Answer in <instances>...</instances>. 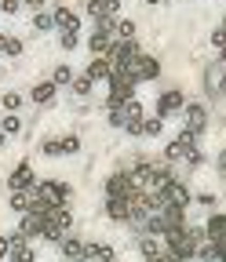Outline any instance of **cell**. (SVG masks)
Wrapping results in <instances>:
<instances>
[{"mask_svg": "<svg viewBox=\"0 0 226 262\" xmlns=\"http://www.w3.org/2000/svg\"><path fill=\"white\" fill-rule=\"evenodd\" d=\"M48 222H55L62 233H73V211H70V208H51Z\"/></svg>", "mask_w": 226, "mask_h": 262, "instance_id": "20", "label": "cell"}, {"mask_svg": "<svg viewBox=\"0 0 226 262\" xmlns=\"http://www.w3.org/2000/svg\"><path fill=\"white\" fill-rule=\"evenodd\" d=\"M70 262H80V258H70Z\"/></svg>", "mask_w": 226, "mask_h": 262, "instance_id": "45", "label": "cell"}, {"mask_svg": "<svg viewBox=\"0 0 226 262\" xmlns=\"http://www.w3.org/2000/svg\"><path fill=\"white\" fill-rule=\"evenodd\" d=\"M80 11H88V18H91V22H95V18H102V0H84Z\"/></svg>", "mask_w": 226, "mask_h": 262, "instance_id": "33", "label": "cell"}, {"mask_svg": "<svg viewBox=\"0 0 226 262\" xmlns=\"http://www.w3.org/2000/svg\"><path fill=\"white\" fill-rule=\"evenodd\" d=\"M51 15H55V29H58V33H80V15H77L73 8L55 4Z\"/></svg>", "mask_w": 226, "mask_h": 262, "instance_id": "7", "label": "cell"}, {"mask_svg": "<svg viewBox=\"0 0 226 262\" xmlns=\"http://www.w3.org/2000/svg\"><path fill=\"white\" fill-rule=\"evenodd\" d=\"M204 237H208L212 244H222V248H226V211H212V215H208Z\"/></svg>", "mask_w": 226, "mask_h": 262, "instance_id": "10", "label": "cell"}, {"mask_svg": "<svg viewBox=\"0 0 226 262\" xmlns=\"http://www.w3.org/2000/svg\"><path fill=\"white\" fill-rule=\"evenodd\" d=\"M113 33H99V29H91V37H88V51H91V58H106L110 55V48H113Z\"/></svg>", "mask_w": 226, "mask_h": 262, "instance_id": "11", "label": "cell"}, {"mask_svg": "<svg viewBox=\"0 0 226 262\" xmlns=\"http://www.w3.org/2000/svg\"><path fill=\"white\" fill-rule=\"evenodd\" d=\"M165 196H168V204H172V208H182V211L193 204V189H190L182 179H172V182L165 186Z\"/></svg>", "mask_w": 226, "mask_h": 262, "instance_id": "6", "label": "cell"}, {"mask_svg": "<svg viewBox=\"0 0 226 262\" xmlns=\"http://www.w3.org/2000/svg\"><path fill=\"white\" fill-rule=\"evenodd\" d=\"M80 73H88L91 84H95V80H110L113 66H110V58H91V62H88V70H80Z\"/></svg>", "mask_w": 226, "mask_h": 262, "instance_id": "17", "label": "cell"}, {"mask_svg": "<svg viewBox=\"0 0 226 262\" xmlns=\"http://www.w3.org/2000/svg\"><path fill=\"white\" fill-rule=\"evenodd\" d=\"M33 29H37V33H51V29H55V15H51V11H37V15H33Z\"/></svg>", "mask_w": 226, "mask_h": 262, "instance_id": "25", "label": "cell"}, {"mask_svg": "<svg viewBox=\"0 0 226 262\" xmlns=\"http://www.w3.org/2000/svg\"><path fill=\"white\" fill-rule=\"evenodd\" d=\"M8 146V135H4V131H0V149H4Z\"/></svg>", "mask_w": 226, "mask_h": 262, "instance_id": "42", "label": "cell"}, {"mask_svg": "<svg viewBox=\"0 0 226 262\" xmlns=\"http://www.w3.org/2000/svg\"><path fill=\"white\" fill-rule=\"evenodd\" d=\"M40 153H44L48 160L62 157V139H44V142H40Z\"/></svg>", "mask_w": 226, "mask_h": 262, "instance_id": "29", "label": "cell"}, {"mask_svg": "<svg viewBox=\"0 0 226 262\" xmlns=\"http://www.w3.org/2000/svg\"><path fill=\"white\" fill-rule=\"evenodd\" d=\"M58 48L62 51H77L80 48V33H58Z\"/></svg>", "mask_w": 226, "mask_h": 262, "instance_id": "31", "label": "cell"}, {"mask_svg": "<svg viewBox=\"0 0 226 262\" xmlns=\"http://www.w3.org/2000/svg\"><path fill=\"white\" fill-rule=\"evenodd\" d=\"M22 8H29V11H48V0H22Z\"/></svg>", "mask_w": 226, "mask_h": 262, "instance_id": "38", "label": "cell"}, {"mask_svg": "<svg viewBox=\"0 0 226 262\" xmlns=\"http://www.w3.org/2000/svg\"><path fill=\"white\" fill-rule=\"evenodd\" d=\"M128 193H135V189H132V175H128V168L120 164V168L106 179V196H128Z\"/></svg>", "mask_w": 226, "mask_h": 262, "instance_id": "9", "label": "cell"}, {"mask_svg": "<svg viewBox=\"0 0 226 262\" xmlns=\"http://www.w3.org/2000/svg\"><path fill=\"white\" fill-rule=\"evenodd\" d=\"M117 255H113V248L106 244V241H95V244H88L84 248V258L80 262H113Z\"/></svg>", "mask_w": 226, "mask_h": 262, "instance_id": "15", "label": "cell"}, {"mask_svg": "<svg viewBox=\"0 0 226 262\" xmlns=\"http://www.w3.org/2000/svg\"><path fill=\"white\" fill-rule=\"evenodd\" d=\"M8 208L18 211V215H26L29 211V193H8Z\"/></svg>", "mask_w": 226, "mask_h": 262, "instance_id": "26", "label": "cell"}, {"mask_svg": "<svg viewBox=\"0 0 226 262\" xmlns=\"http://www.w3.org/2000/svg\"><path fill=\"white\" fill-rule=\"evenodd\" d=\"M91 88H95V84H91V77H88V73H77V77H73V84H70L73 98H88V95H91Z\"/></svg>", "mask_w": 226, "mask_h": 262, "instance_id": "23", "label": "cell"}, {"mask_svg": "<svg viewBox=\"0 0 226 262\" xmlns=\"http://www.w3.org/2000/svg\"><path fill=\"white\" fill-rule=\"evenodd\" d=\"M219 29H222V33H226V15H222V26H219Z\"/></svg>", "mask_w": 226, "mask_h": 262, "instance_id": "44", "label": "cell"}, {"mask_svg": "<svg viewBox=\"0 0 226 262\" xmlns=\"http://www.w3.org/2000/svg\"><path fill=\"white\" fill-rule=\"evenodd\" d=\"M37 189L48 196L55 208H70V196H73L70 182H62V179H40V186H37Z\"/></svg>", "mask_w": 226, "mask_h": 262, "instance_id": "5", "label": "cell"}, {"mask_svg": "<svg viewBox=\"0 0 226 262\" xmlns=\"http://www.w3.org/2000/svg\"><path fill=\"white\" fill-rule=\"evenodd\" d=\"M182 117H186V124H182V127H190L193 135H201V139H204V127H208V106L201 102V98H186Z\"/></svg>", "mask_w": 226, "mask_h": 262, "instance_id": "4", "label": "cell"}, {"mask_svg": "<svg viewBox=\"0 0 226 262\" xmlns=\"http://www.w3.org/2000/svg\"><path fill=\"white\" fill-rule=\"evenodd\" d=\"M132 73H135V80L142 84V80H157L160 77V62H157V55H139L135 62H132Z\"/></svg>", "mask_w": 226, "mask_h": 262, "instance_id": "8", "label": "cell"}, {"mask_svg": "<svg viewBox=\"0 0 226 262\" xmlns=\"http://www.w3.org/2000/svg\"><path fill=\"white\" fill-rule=\"evenodd\" d=\"M40 229H44V215H33V211H26V215H18V233H22L26 241H33V237H40Z\"/></svg>", "mask_w": 226, "mask_h": 262, "instance_id": "13", "label": "cell"}, {"mask_svg": "<svg viewBox=\"0 0 226 262\" xmlns=\"http://www.w3.org/2000/svg\"><path fill=\"white\" fill-rule=\"evenodd\" d=\"M80 153V135H62V157H77Z\"/></svg>", "mask_w": 226, "mask_h": 262, "instance_id": "30", "label": "cell"}, {"mask_svg": "<svg viewBox=\"0 0 226 262\" xmlns=\"http://www.w3.org/2000/svg\"><path fill=\"white\" fill-rule=\"evenodd\" d=\"M142 4H150V8H157V4H160V0H142Z\"/></svg>", "mask_w": 226, "mask_h": 262, "instance_id": "43", "label": "cell"}, {"mask_svg": "<svg viewBox=\"0 0 226 262\" xmlns=\"http://www.w3.org/2000/svg\"><path fill=\"white\" fill-rule=\"evenodd\" d=\"M160 131H165V120H160V117H150V120L142 124V135H146V139H160Z\"/></svg>", "mask_w": 226, "mask_h": 262, "instance_id": "28", "label": "cell"}, {"mask_svg": "<svg viewBox=\"0 0 226 262\" xmlns=\"http://www.w3.org/2000/svg\"><path fill=\"white\" fill-rule=\"evenodd\" d=\"M11 255V241H8V233H0V262H4Z\"/></svg>", "mask_w": 226, "mask_h": 262, "instance_id": "40", "label": "cell"}, {"mask_svg": "<svg viewBox=\"0 0 226 262\" xmlns=\"http://www.w3.org/2000/svg\"><path fill=\"white\" fill-rule=\"evenodd\" d=\"M186 110V95H182V88H165L157 95V113L153 117H160V120H168V117H175V113H182Z\"/></svg>", "mask_w": 226, "mask_h": 262, "instance_id": "3", "label": "cell"}, {"mask_svg": "<svg viewBox=\"0 0 226 262\" xmlns=\"http://www.w3.org/2000/svg\"><path fill=\"white\" fill-rule=\"evenodd\" d=\"M22 106H26V95H18V91L0 95V110H4V113H18Z\"/></svg>", "mask_w": 226, "mask_h": 262, "instance_id": "22", "label": "cell"}, {"mask_svg": "<svg viewBox=\"0 0 226 262\" xmlns=\"http://www.w3.org/2000/svg\"><path fill=\"white\" fill-rule=\"evenodd\" d=\"M37 186H40V179L29 168V160H18L11 168V175H8V193H33Z\"/></svg>", "mask_w": 226, "mask_h": 262, "instance_id": "2", "label": "cell"}, {"mask_svg": "<svg viewBox=\"0 0 226 262\" xmlns=\"http://www.w3.org/2000/svg\"><path fill=\"white\" fill-rule=\"evenodd\" d=\"M0 131H4L8 139H15V135H26V124H22L18 113H4L0 117Z\"/></svg>", "mask_w": 226, "mask_h": 262, "instance_id": "19", "label": "cell"}, {"mask_svg": "<svg viewBox=\"0 0 226 262\" xmlns=\"http://www.w3.org/2000/svg\"><path fill=\"white\" fill-rule=\"evenodd\" d=\"M182 160H186V168H190V171H193V168H201V164H204V153H201V146L186 149V153H182Z\"/></svg>", "mask_w": 226, "mask_h": 262, "instance_id": "32", "label": "cell"}, {"mask_svg": "<svg viewBox=\"0 0 226 262\" xmlns=\"http://www.w3.org/2000/svg\"><path fill=\"white\" fill-rule=\"evenodd\" d=\"M160 251H165V241H160V237H139V255L142 258H153Z\"/></svg>", "mask_w": 226, "mask_h": 262, "instance_id": "21", "label": "cell"}, {"mask_svg": "<svg viewBox=\"0 0 226 262\" xmlns=\"http://www.w3.org/2000/svg\"><path fill=\"white\" fill-rule=\"evenodd\" d=\"M215 171H219V175H222V179H226V149H222V153H219V157H215Z\"/></svg>", "mask_w": 226, "mask_h": 262, "instance_id": "41", "label": "cell"}, {"mask_svg": "<svg viewBox=\"0 0 226 262\" xmlns=\"http://www.w3.org/2000/svg\"><path fill=\"white\" fill-rule=\"evenodd\" d=\"M0 11H4V15H18L22 11V0H0Z\"/></svg>", "mask_w": 226, "mask_h": 262, "instance_id": "35", "label": "cell"}, {"mask_svg": "<svg viewBox=\"0 0 226 262\" xmlns=\"http://www.w3.org/2000/svg\"><path fill=\"white\" fill-rule=\"evenodd\" d=\"M102 15H110V18H120V0H102Z\"/></svg>", "mask_w": 226, "mask_h": 262, "instance_id": "34", "label": "cell"}, {"mask_svg": "<svg viewBox=\"0 0 226 262\" xmlns=\"http://www.w3.org/2000/svg\"><path fill=\"white\" fill-rule=\"evenodd\" d=\"M55 98H58V88L51 80H40V84L29 88V102H33V106H51Z\"/></svg>", "mask_w": 226, "mask_h": 262, "instance_id": "12", "label": "cell"}, {"mask_svg": "<svg viewBox=\"0 0 226 262\" xmlns=\"http://www.w3.org/2000/svg\"><path fill=\"white\" fill-rule=\"evenodd\" d=\"M193 201H197L201 208H215V196L212 193H193Z\"/></svg>", "mask_w": 226, "mask_h": 262, "instance_id": "39", "label": "cell"}, {"mask_svg": "<svg viewBox=\"0 0 226 262\" xmlns=\"http://www.w3.org/2000/svg\"><path fill=\"white\" fill-rule=\"evenodd\" d=\"M22 51H26L22 37H0V55H11V58H18Z\"/></svg>", "mask_w": 226, "mask_h": 262, "instance_id": "24", "label": "cell"}, {"mask_svg": "<svg viewBox=\"0 0 226 262\" xmlns=\"http://www.w3.org/2000/svg\"><path fill=\"white\" fill-rule=\"evenodd\" d=\"M208 40H212V48L226 51V33H222V29H212V37H208Z\"/></svg>", "mask_w": 226, "mask_h": 262, "instance_id": "37", "label": "cell"}, {"mask_svg": "<svg viewBox=\"0 0 226 262\" xmlns=\"http://www.w3.org/2000/svg\"><path fill=\"white\" fill-rule=\"evenodd\" d=\"M106 120L110 127H124V110H106Z\"/></svg>", "mask_w": 226, "mask_h": 262, "instance_id": "36", "label": "cell"}, {"mask_svg": "<svg viewBox=\"0 0 226 262\" xmlns=\"http://www.w3.org/2000/svg\"><path fill=\"white\" fill-rule=\"evenodd\" d=\"M73 77H77V70H73V66H66V62H58L55 70H51V77H48V80H51L55 88H70V84H73Z\"/></svg>", "mask_w": 226, "mask_h": 262, "instance_id": "18", "label": "cell"}, {"mask_svg": "<svg viewBox=\"0 0 226 262\" xmlns=\"http://www.w3.org/2000/svg\"><path fill=\"white\" fill-rule=\"evenodd\" d=\"M117 40H135V22L132 18H117Z\"/></svg>", "mask_w": 226, "mask_h": 262, "instance_id": "27", "label": "cell"}, {"mask_svg": "<svg viewBox=\"0 0 226 262\" xmlns=\"http://www.w3.org/2000/svg\"><path fill=\"white\" fill-rule=\"evenodd\" d=\"M106 219L110 222H128L132 211H128V196H106Z\"/></svg>", "mask_w": 226, "mask_h": 262, "instance_id": "14", "label": "cell"}, {"mask_svg": "<svg viewBox=\"0 0 226 262\" xmlns=\"http://www.w3.org/2000/svg\"><path fill=\"white\" fill-rule=\"evenodd\" d=\"M201 88L208 98H222L226 95V62H208L204 66V73H201Z\"/></svg>", "mask_w": 226, "mask_h": 262, "instance_id": "1", "label": "cell"}, {"mask_svg": "<svg viewBox=\"0 0 226 262\" xmlns=\"http://www.w3.org/2000/svg\"><path fill=\"white\" fill-rule=\"evenodd\" d=\"M84 248H88V241H80L77 233H66V237L58 241V251L66 255V262L70 258H84Z\"/></svg>", "mask_w": 226, "mask_h": 262, "instance_id": "16", "label": "cell"}]
</instances>
